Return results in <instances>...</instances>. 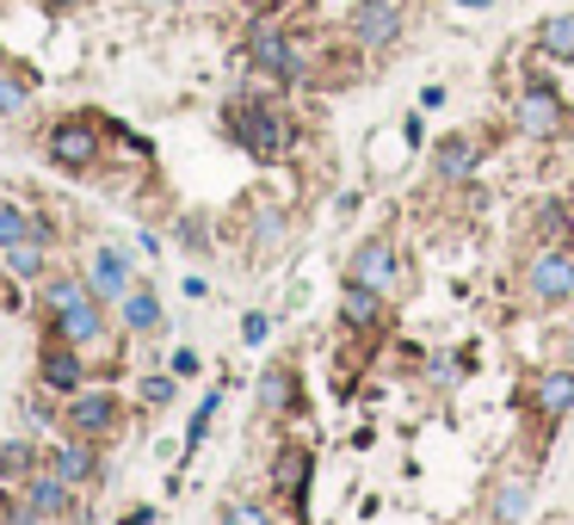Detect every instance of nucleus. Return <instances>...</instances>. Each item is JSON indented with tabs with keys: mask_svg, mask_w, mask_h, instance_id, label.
<instances>
[{
	"mask_svg": "<svg viewBox=\"0 0 574 525\" xmlns=\"http://www.w3.org/2000/svg\"><path fill=\"white\" fill-rule=\"evenodd\" d=\"M44 470H56L63 482H75V489H80V482H99V451L87 446L80 432H68L63 446L50 451V463H44Z\"/></svg>",
	"mask_w": 574,
	"mask_h": 525,
	"instance_id": "12",
	"label": "nucleus"
},
{
	"mask_svg": "<svg viewBox=\"0 0 574 525\" xmlns=\"http://www.w3.org/2000/svg\"><path fill=\"white\" fill-rule=\"evenodd\" d=\"M63 427L80 432V439H106V432L118 427V396H111V389H75Z\"/></svg>",
	"mask_w": 574,
	"mask_h": 525,
	"instance_id": "7",
	"label": "nucleus"
},
{
	"mask_svg": "<svg viewBox=\"0 0 574 525\" xmlns=\"http://www.w3.org/2000/svg\"><path fill=\"white\" fill-rule=\"evenodd\" d=\"M124 525H155V507H130Z\"/></svg>",
	"mask_w": 574,
	"mask_h": 525,
	"instance_id": "35",
	"label": "nucleus"
},
{
	"mask_svg": "<svg viewBox=\"0 0 574 525\" xmlns=\"http://www.w3.org/2000/svg\"><path fill=\"white\" fill-rule=\"evenodd\" d=\"M531 507V470H507L495 489V507H488V525H519Z\"/></svg>",
	"mask_w": 574,
	"mask_h": 525,
	"instance_id": "14",
	"label": "nucleus"
},
{
	"mask_svg": "<svg viewBox=\"0 0 574 525\" xmlns=\"http://www.w3.org/2000/svg\"><path fill=\"white\" fill-rule=\"evenodd\" d=\"M94 297L99 303H124V291H130V260H124V247H99V260H94Z\"/></svg>",
	"mask_w": 574,
	"mask_h": 525,
	"instance_id": "15",
	"label": "nucleus"
},
{
	"mask_svg": "<svg viewBox=\"0 0 574 525\" xmlns=\"http://www.w3.org/2000/svg\"><path fill=\"white\" fill-rule=\"evenodd\" d=\"M19 489H25V507H32L37 519H56V513H80L75 482H63L56 470H37V476H25Z\"/></svg>",
	"mask_w": 574,
	"mask_h": 525,
	"instance_id": "9",
	"label": "nucleus"
},
{
	"mask_svg": "<svg viewBox=\"0 0 574 525\" xmlns=\"http://www.w3.org/2000/svg\"><path fill=\"white\" fill-rule=\"evenodd\" d=\"M56 334L75 340V346H94V340H106V303H99V297H80V303L56 309Z\"/></svg>",
	"mask_w": 574,
	"mask_h": 525,
	"instance_id": "11",
	"label": "nucleus"
},
{
	"mask_svg": "<svg viewBox=\"0 0 574 525\" xmlns=\"http://www.w3.org/2000/svg\"><path fill=\"white\" fill-rule=\"evenodd\" d=\"M142 7H173V0H142Z\"/></svg>",
	"mask_w": 574,
	"mask_h": 525,
	"instance_id": "37",
	"label": "nucleus"
},
{
	"mask_svg": "<svg viewBox=\"0 0 574 525\" xmlns=\"http://www.w3.org/2000/svg\"><path fill=\"white\" fill-rule=\"evenodd\" d=\"M568 365H574V340H568Z\"/></svg>",
	"mask_w": 574,
	"mask_h": 525,
	"instance_id": "38",
	"label": "nucleus"
},
{
	"mask_svg": "<svg viewBox=\"0 0 574 525\" xmlns=\"http://www.w3.org/2000/svg\"><path fill=\"white\" fill-rule=\"evenodd\" d=\"M0 489H7V470H0Z\"/></svg>",
	"mask_w": 574,
	"mask_h": 525,
	"instance_id": "39",
	"label": "nucleus"
},
{
	"mask_svg": "<svg viewBox=\"0 0 574 525\" xmlns=\"http://www.w3.org/2000/svg\"><path fill=\"white\" fill-rule=\"evenodd\" d=\"M25 106H32V87L13 81V75H0V118H19Z\"/></svg>",
	"mask_w": 574,
	"mask_h": 525,
	"instance_id": "27",
	"label": "nucleus"
},
{
	"mask_svg": "<svg viewBox=\"0 0 574 525\" xmlns=\"http://www.w3.org/2000/svg\"><path fill=\"white\" fill-rule=\"evenodd\" d=\"M124 328L130 334H161V297L149 291V285L124 291Z\"/></svg>",
	"mask_w": 574,
	"mask_h": 525,
	"instance_id": "19",
	"label": "nucleus"
},
{
	"mask_svg": "<svg viewBox=\"0 0 574 525\" xmlns=\"http://www.w3.org/2000/svg\"><path fill=\"white\" fill-rule=\"evenodd\" d=\"M377 315H383V291H371V285H353V278H346V291H340V322H346V328H377Z\"/></svg>",
	"mask_w": 574,
	"mask_h": 525,
	"instance_id": "16",
	"label": "nucleus"
},
{
	"mask_svg": "<svg viewBox=\"0 0 574 525\" xmlns=\"http://www.w3.org/2000/svg\"><path fill=\"white\" fill-rule=\"evenodd\" d=\"M180 242H186L192 254H204V229H198V223H180Z\"/></svg>",
	"mask_w": 574,
	"mask_h": 525,
	"instance_id": "34",
	"label": "nucleus"
},
{
	"mask_svg": "<svg viewBox=\"0 0 574 525\" xmlns=\"http://www.w3.org/2000/svg\"><path fill=\"white\" fill-rule=\"evenodd\" d=\"M531 408H538L543 420H562L574 408V365L562 371H543L538 384H531Z\"/></svg>",
	"mask_w": 574,
	"mask_h": 525,
	"instance_id": "13",
	"label": "nucleus"
},
{
	"mask_svg": "<svg viewBox=\"0 0 574 525\" xmlns=\"http://www.w3.org/2000/svg\"><path fill=\"white\" fill-rule=\"evenodd\" d=\"M223 130H229V142L248 149L253 161H279L296 142V124L284 118L272 99H260V93H235L229 106H223Z\"/></svg>",
	"mask_w": 574,
	"mask_h": 525,
	"instance_id": "1",
	"label": "nucleus"
},
{
	"mask_svg": "<svg viewBox=\"0 0 574 525\" xmlns=\"http://www.w3.org/2000/svg\"><path fill=\"white\" fill-rule=\"evenodd\" d=\"M433 173H438V180H469V173H476V142H469V137H445L433 149Z\"/></svg>",
	"mask_w": 574,
	"mask_h": 525,
	"instance_id": "17",
	"label": "nucleus"
},
{
	"mask_svg": "<svg viewBox=\"0 0 574 525\" xmlns=\"http://www.w3.org/2000/svg\"><path fill=\"white\" fill-rule=\"evenodd\" d=\"M512 118H519V130H526V137H562V130H568V106H562V93L550 87L543 75H526Z\"/></svg>",
	"mask_w": 574,
	"mask_h": 525,
	"instance_id": "4",
	"label": "nucleus"
},
{
	"mask_svg": "<svg viewBox=\"0 0 574 525\" xmlns=\"http://www.w3.org/2000/svg\"><path fill=\"white\" fill-rule=\"evenodd\" d=\"M266 334H272V315H260V309H253L248 322H241V340H248V346H266Z\"/></svg>",
	"mask_w": 574,
	"mask_h": 525,
	"instance_id": "32",
	"label": "nucleus"
},
{
	"mask_svg": "<svg viewBox=\"0 0 574 525\" xmlns=\"http://www.w3.org/2000/svg\"><path fill=\"white\" fill-rule=\"evenodd\" d=\"M19 242H50V229L32 211H19V204L0 199V247H19Z\"/></svg>",
	"mask_w": 574,
	"mask_h": 525,
	"instance_id": "18",
	"label": "nucleus"
},
{
	"mask_svg": "<svg viewBox=\"0 0 574 525\" xmlns=\"http://www.w3.org/2000/svg\"><path fill=\"white\" fill-rule=\"evenodd\" d=\"M279 470H284V476H272V482H284V494H296V501H303V476H310V458H303V451H284Z\"/></svg>",
	"mask_w": 574,
	"mask_h": 525,
	"instance_id": "28",
	"label": "nucleus"
},
{
	"mask_svg": "<svg viewBox=\"0 0 574 525\" xmlns=\"http://www.w3.org/2000/svg\"><path fill=\"white\" fill-rule=\"evenodd\" d=\"M37 384L50 389V396H75V389H87V358H80L75 340H50L44 353H37Z\"/></svg>",
	"mask_w": 574,
	"mask_h": 525,
	"instance_id": "6",
	"label": "nucleus"
},
{
	"mask_svg": "<svg viewBox=\"0 0 574 525\" xmlns=\"http://www.w3.org/2000/svg\"><path fill=\"white\" fill-rule=\"evenodd\" d=\"M44 7H50V13H75L80 0H44Z\"/></svg>",
	"mask_w": 574,
	"mask_h": 525,
	"instance_id": "36",
	"label": "nucleus"
},
{
	"mask_svg": "<svg viewBox=\"0 0 574 525\" xmlns=\"http://www.w3.org/2000/svg\"><path fill=\"white\" fill-rule=\"evenodd\" d=\"M223 525H272V513H266L260 501H229V507H223Z\"/></svg>",
	"mask_w": 574,
	"mask_h": 525,
	"instance_id": "29",
	"label": "nucleus"
},
{
	"mask_svg": "<svg viewBox=\"0 0 574 525\" xmlns=\"http://www.w3.org/2000/svg\"><path fill=\"white\" fill-rule=\"evenodd\" d=\"M402 7L396 0H353L346 7V38H353V50H396L402 44Z\"/></svg>",
	"mask_w": 574,
	"mask_h": 525,
	"instance_id": "3",
	"label": "nucleus"
},
{
	"mask_svg": "<svg viewBox=\"0 0 574 525\" xmlns=\"http://www.w3.org/2000/svg\"><path fill=\"white\" fill-rule=\"evenodd\" d=\"M284 229H291V216H284L279 204H253V247H260V254H272V247L284 242Z\"/></svg>",
	"mask_w": 574,
	"mask_h": 525,
	"instance_id": "24",
	"label": "nucleus"
},
{
	"mask_svg": "<svg viewBox=\"0 0 574 525\" xmlns=\"http://www.w3.org/2000/svg\"><path fill=\"white\" fill-rule=\"evenodd\" d=\"M346 278H353V285H371V291H389V278H396V247H389L383 235L358 242V247H353V266H346Z\"/></svg>",
	"mask_w": 574,
	"mask_h": 525,
	"instance_id": "10",
	"label": "nucleus"
},
{
	"mask_svg": "<svg viewBox=\"0 0 574 525\" xmlns=\"http://www.w3.org/2000/svg\"><path fill=\"white\" fill-rule=\"evenodd\" d=\"M248 62L260 68V75L284 81V87H291V81H310V44H303V38H291L279 13L253 19V31H248Z\"/></svg>",
	"mask_w": 574,
	"mask_h": 525,
	"instance_id": "2",
	"label": "nucleus"
},
{
	"mask_svg": "<svg viewBox=\"0 0 574 525\" xmlns=\"http://www.w3.org/2000/svg\"><path fill=\"white\" fill-rule=\"evenodd\" d=\"M260 408L266 415H279V408H296V377L284 365L260 371Z\"/></svg>",
	"mask_w": 574,
	"mask_h": 525,
	"instance_id": "23",
	"label": "nucleus"
},
{
	"mask_svg": "<svg viewBox=\"0 0 574 525\" xmlns=\"http://www.w3.org/2000/svg\"><path fill=\"white\" fill-rule=\"evenodd\" d=\"M526 297H531V303H543V309L568 303V297H574V254H568V247H543L538 260L526 266Z\"/></svg>",
	"mask_w": 574,
	"mask_h": 525,
	"instance_id": "5",
	"label": "nucleus"
},
{
	"mask_svg": "<svg viewBox=\"0 0 574 525\" xmlns=\"http://www.w3.org/2000/svg\"><path fill=\"white\" fill-rule=\"evenodd\" d=\"M217 401H223V396H204V401H198V415H192V427H186V451L198 446L204 432H210V420H217Z\"/></svg>",
	"mask_w": 574,
	"mask_h": 525,
	"instance_id": "30",
	"label": "nucleus"
},
{
	"mask_svg": "<svg viewBox=\"0 0 574 525\" xmlns=\"http://www.w3.org/2000/svg\"><path fill=\"white\" fill-rule=\"evenodd\" d=\"M142 401H149V408H161V401H173V377H142Z\"/></svg>",
	"mask_w": 574,
	"mask_h": 525,
	"instance_id": "31",
	"label": "nucleus"
},
{
	"mask_svg": "<svg viewBox=\"0 0 574 525\" xmlns=\"http://www.w3.org/2000/svg\"><path fill=\"white\" fill-rule=\"evenodd\" d=\"M538 50L550 62H574V13H550L538 25Z\"/></svg>",
	"mask_w": 574,
	"mask_h": 525,
	"instance_id": "20",
	"label": "nucleus"
},
{
	"mask_svg": "<svg viewBox=\"0 0 574 525\" xmlns=\"http://www.w3.org/2000/svg\"><path fill=\"white\" fill-rule=\"evenodd\" d=\"M192 371H198V353H192V346H180V353H173V377H192Z\"/></svg>",
	"mask_w": 574,
	"mask_h": 525,
	"instance_id": "33",
	"label": "nucleus"
},
{
	"mask_svg": "<svg viewBox=\"0 0 574 525\" xmlns=\"http://www.w3.org/2000/svg\"><path fill=\"white\" fill-rule=\"evenodd\" d=\"M0 470H7V482H25V476L44 470V451H37L32 439H7V446H0Z\"/></svg>",
	"mask_w": 574,
	"mask_h": 525,
	"instance_id": "22",
	"label": "nucleus"
},
{
	"mask_svg": "<svg viewBox=\"0 0 574 525\" xmlns=\"http://www.w3.org/2000/svg\"><path fill=\"white\" fill-rule=\"evenodd\" d=\"M531 223H538L531 235H538L543 247H562L574 235V211H568V204H538V211H531Z\"/></svg>",
	"mask_w": 574,
	"mask_h": 525,
	"instance_id": "21",
	"label": "nucleus"
},
{
	"mask_svg": "<svg viewBox=\"0 0 574 525\" xmlns=\"http://www.w3.org/2000/svg\"><path fill=\"white\" fill-rule=\"evenodd\" d=\"M80 297H94V285H87V278H44L50 315H56V309H68V303H80Z\"/></svg>",
	"mask_w": 574,
	"mask_h": 525,
	"instance_id": "25",
	"label": "nucleus"
},
{
	"mask_svg": "<svg viewBox=\"0 0 574 525\" xmlns=\"http://www.w3.org/2000/svg\"><path fill=\"white\" fill-rule=\"evenodd\" d=\"M7 266H13V278H44V242H19V247H7Z\"/></svg>",
	"mask_w": 574,
	"mask_h": 525,
	"instance_id": "26",
	"label": "nucleus"
},
{
	"mask_svg": "<svg viewBox=\"0 0 574 525\" xmlns=\"http://www.w3.org/2000/svg\"><path fill=\"white\" fill-rule=\"evenodd\" d=\"M44 149H50V161H56V168H68V173H80V168H94V161H99V137L80 118L56 124V130L44 137Z\"/></svg>",
	"mask_w": 574,
	"mask_h": 525,
	"instance_id": "8",
	"label": "nucleus"
}]
</instances>
